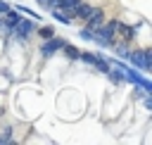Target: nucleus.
Wrapping results in <instances>:
<instances>
[{"instance_id":"f257e3e1","label":"nucleus","mask_w":152,"mask_h":145,"mask_svg":"<svg viewBox=\"0 0 152 145\" xmlns=\"http://www.w3.org/2000/svg\"><path fill=\"white\" fill-rule=\"evenodd\" d=\"M128 59H131V64L140 67L142 71H147V69H150V50H142V52H133Z\"/></svg>"},{"instance_id":"f03ea898","label":"nucleus","mask_w":152,"mask_h":145,"mask_svg":"<svg viewBox=\"0 0 152 145\" xmlns=\"http://www.w3.org/2000/svg\"><path fill=\"white\" fill-rule=\"evenodd\" d=\"M93 12H95V7H90V5H86V2H81V0H78V5L71 10V17H78V19H88Z\"/></svg>"},{"instance_id":"7ed1b4c3","label":"nucleus","mask_w":152,"mask_h":145,"mask_svg":"<svg viewBox=\"0 0 152 145\" xmlns=\"http://www.w3.org/2000/svg\"><path fill=\"white\" fill-rule=\"evenodd\" d=\"M81 57H83L88 64H95L97 69H102V71H109V64H107L102 57H97V55H90V52H81Z\"/></svg>"},{"instance_id":"20e7f679","label":"nucleus","mask_w":152,"mask_h":145,"mask_svg":"<svg viewBox=\"0 0 152 145\" xmlns=\"http://www.w3.org/2000/svg\"><path fill=\"white\" fill-rule=\"evenodd\" d=\"M62 45H64V40H62V38H52V36H50V40L43 45V55H45V57H50V55H52L55 50H59Z\"/></svg>"},{"instance_id":"39448f33","label":"nucleus","mask_w":152,"mask_h":145,"mask_svg":"<svg viewBox=\"0 0 152 145\" xmlns=\"http://www.w3.org/2000/svg\"><path fill=\"white\" fill-rule=\"evenodd\" d=\"M12 29H14V31H17V33H19L21 38H26V36L31 33V29H33V24H31L28 19H19V21H17V24H14Z\"/></svg>"},{"instance_id":"423d86ee","label":"nucleus","mask_w":152,"mask_h":145,"mask_svg":"<svg viewBox=\"0 0 152 145\" xmlns=\"http://www.w3.org/2000/svg\"><path fill=\"white\" fill-rule=\"evenodd\" d=\"M62 48L66 50V55H69V57H81V52H78L76 48H69V45H62Z\"/></svg>"},{"instance_id":"0eeeda50","label":"nucleus","mask_w":152,"mask_h":145,"mask_svg":"<svg viewBox=\"0 0 152 145\" xmlns=\"http://www.w3.org/2000/svg\"><path fill=\"white\" fill-rule=\"evenodd\" d=\"M40 36H45V38H50V36H52V31H50V29H40Z\"/></svg>"},{"instance_id":"6e6552de","label":"nucleus","mask_w":152,"mask_h":145,"mask_svg":"<svg viewBox=\"0 0 152 145\" xmlns=\"http://www.w3.org/2000/svg\"><path fill=\"white\" fill-rule=\"evenodd\" d=\"M7 10H10V7H7V5H5V2H0V14H5V12H7Z\"/></svg>"}]
</instances>
